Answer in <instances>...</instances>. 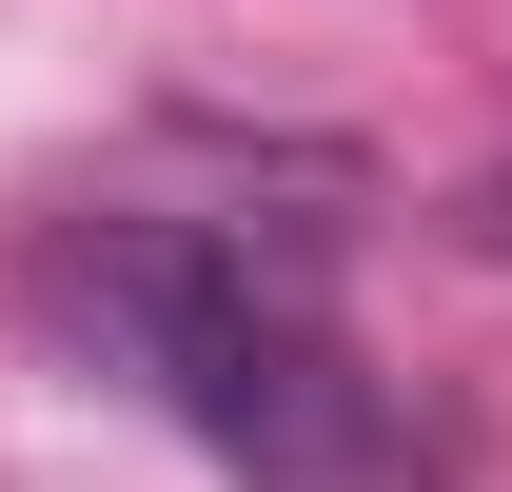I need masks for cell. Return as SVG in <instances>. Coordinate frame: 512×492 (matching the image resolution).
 Segmentation results:
<instances>
[{
    "instance_id": "1",
    "label": "cell",
    "mask_w": 512,
    "mask_h": 492,
    "mask_svg": "<svg viewBox=\"0 0 512 492\" xmlns=\"http://www.w3.org/2000/svg\"><path fill=\"white\" fill-rule=\"evenodd\" d=\"M40 315L158 394V414L256 492H375L394 473V394L355 374L316 296V237H237V217H79L40 237Z\"/></svg>"
}]
</instances>
